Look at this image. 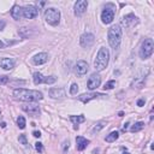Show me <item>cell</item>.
<instances>
[{
	"label": "cell",
	"mask_w": 154,
	"mask_h": 154,
	"mask_svg": "<svg viewBox=\"0 0 154 154\" xmlns=\"http://www.w3.org/2000/svg\"><path fill=\"white\" fill-rule=\"evenodd\" d=\"M13 95L22 101H27V102H34V101H39L42 98V93L39 90H30V89H15L13 90Z\"/></svg>",
	"instance_id": "obj_1"
},
{
	"label": "cell",
	"mask_w": 154,
	"mask_h": 154,
	"mask_svg": "<svg viewBox=\"0 0 154 154\" xmlns=\"http://www.w3.org/2000/svg\"><path fill=\"white\" fill-rule=\"evenodd\" d=\"M110 60V52L106 47H101L96 54V59L94 61V66L96 71H102L106 69Z\"/></svg>",
	"instance_id": "obj_2"
},
{
	"label": "cell",
	"mask_w": 154,
	"mask_h": 154,
	"mask_svg": "<svg viewBox=\"0 0 154 154\" xmlns=\"http://www.w3.org/2000/svg\"><path fill=\"white\" fill-rule=\"evenodd\" d=\"M108 42L112 48H118L122 41V29L119 26H113L108 29Z\"/></svg>",
	"instance_id": "obj_3"
},
{
	"label": "cell",
	"mask_w": 154,
	"mask_h": 154,
	"mask_svg": "<svg viewBox=\"0 0 154 154\" xmlns=\"http://www.w3.org/2000/svg\"><path fill=\"white\" fill-rule=\"evenodd\" d=\"M45 20L48 24L51 26H58L59 21H60V12L59 10L51 7V9H47L45 11Z\"/></svg>",
	"instance_id": "obj_4"
},
{
	"label": "cell",
	"mask_w": 154,
	"mask_h": 154,
	"mask_svg": "<svg viewBox=\"0 0 154 154\" xmlns=\"http://www.w3.org/2000/svg\"><path fill=\"white\" fill-rule=\"evenodd\" d=\"M154 50V42L152 39H145L140 48V57L141 59H147L149 58Z\"/></svg>",
	"instance_id": "obj_5"
},
{
	"label": "cell",
	"mask_w": 154,
	"mask_h": 154,
	"mask_svg": "<svg viewBox=\"0 0 154 154\" xmlns=\"http://www.w3.org/2000/svg\"><path fill=\"white\" fill-rule=\"evenodd\" d=\"M95 42V36L90 33H85L81 36V39H79V44H81L82 47L84 48H89L93 46V44Z\"/></svg>",
	"instance_id": "obj_6"
},
{
	"label": "cell",
	"mask_w": 154,
	"mask_h": 154,
	"mask_svg": "<svg viewBox=\"0 0 154 154\" xmlns=\"http://www.w3.org/2000/svg\"><path fill=\"white\" fill-rule=\"evenodd\" d=\"M101 84V77L100 75H98V73H93L89 79H88V82H87V87L89 90H94L96 89L99 85Z\"/></svg>",
	"instance_id": "obj_7"
},
{
	"label": "cell",
	"mask_w": 154,
	"mask_h": 154,
	"mask_svg": "<svg viewBox=\"0 0 154 154\" xmlns=\"http://www.w3.org/2000/svg\"><path fill=\"white\" fill-rule=\"evenodd\" d=\"M38 15H39V11L33 5H29V6L23 7V17L27 18V20H33V18H35Z\"/></svg>",
	"instance_id": "obj_8"
},
{
	"label": "cell",
	"mask_w": 154,
	"mask_h": 154,
	"mask_svg": "<svg viewBox=\"0 0 154 154\" xmlns=\"http://www.w3.org/2000/svg\"><path fill=\"white\" fill-rule=\"evenodd\" d=\"M114 18V11L113 9H110V7H105V10L102 11L101 13V20L105 24H110L111 22L113 21Z\"/></svg>",
	"instance_id": "obj_9"
},
{
	"label": "cell",
	"mask_w": 154,
	"mask_h": 154,
	"mask_svg": "<svg viewBox=\"0 0 154 154\" xmlns=\"http://www.w3.org/2000/svg\"><path fill=\"white\" fill-rule=\"evenodd\" d=\"M87 7H88V1H85V0H78L75 4V15L76 16L83 15L85 10H87Z\"/></svg>",
	"instance_id": "obj_10"
},
{
	"label": "cell",
	"mask_w": 154,
	"mask_h": 154,
	"mask_svg": "<svg viewBox=\"0 0 154 154\" xmlns=\"http://www.w3.org/2000/svg\"><path fill=\"white\" fill-rule=\"evenodd\" d=\"M22 110L24 111V112H27L32 116H36V114L40 113V107L38 106V105H34V104H30V102L27 104V105H23Z\"/></svg>",
	"instance_id": "obj_11"
},
{
	"label": "cell",
	"mask_w": 154,
	"mask_h": 154,
	"mask_svg": "<svg viewBox=\"0 0 154 154\" xmlns=\"http://www.w3.org/2000/svg\"><path fill=\"white\" fill-rule=\"evenodd\" d=\"M99 96H107V95H105L102 93H88V94H82V95H79L78 96V99L81 100L82 102H89L90 100H93V99H96V98H99Z\"/></svg>",
	"instance_id": "obj_12"
},
{
	"label": "cell",
	"mask_w": 154,
	"mask_h": 154,
	"mask_svg": "<svg viewBox=\"0 0 154 154\" xmlns=\"http://www.w3.org/2000/svg\"><path fill=\"white\" fill-rule=\"evenodd\" d=\"M88 71V64L84 60H78L76 64V72L78 76H83L85 75Z\"/></svg>",
	"instance_id": "obj_13"
},
{
	"label": "cell",
	"mask_w": 154,
	"mask_h": 154,
	"mask_svg": "<svg viewBox=\"0 0 154 154\" xmlns=\"http://www.w3.org/2000/svg\"><path fill=\"white\" fill-rule=\"evenodd\" d=\"M50 96L53 99H63V98H65V90L63 88H51Z\"/></svg>",
	"instance_id": "obj_14"
},
{
	"label": "cell",
	"mask_w": 154,
	"mask_h": 154,
	"mask_svg": "<svg viewBox=\"0 0 154 154\" xmlns=\"http://www.w3.org/2000/svg\"><path fill=\"white\" fill-rule=\"evenodd\" d=\"M137 18L135 17L134 15H126V16H124L123 17V21H122V24L124 26L125 28H129V27H131L132 24H135L137 21Z\"/></svg>",
	"instance_id": "obj_15"
},
{
	"label": "cell",
	"mask_w": 154,
	"mask_h": 154,
	"mask_svg": "<svg viewBox=\"0 0 154 154\" xmlns=\"http://www.w3.org/2000/svg\"><path fill=\"white\" fill-rule=\"evenodd\" d=\"M0 66H1L4 70H11L15 67V60L10 59V58H4L0 60Z\"/></svg>",
	"instance_id": "obj_16"
},
{
	"label": "cell",
	"mask_w": 154,
	"mask_h": 154,
	"mask_svg": "<svg viewBox=\"0 0 154 154\" xmlns=\"http://www.w3.org/2000/svg\"><path fill=\"white\" fill-rule=\"evenodd\" d=\"M47 60H48V54L47 53H39V54H36L33 59L35 65H42V64H45Z\"/></svg>",
	"instance_id": "obj_17"
},
{
	"label": "cell",
	"mask_w": 154,
	"mask_h": 154,
	"mask_svg": "<svg viewBox=\"0 0 154 154\" xmlns=\"http://www.w3.org/2000/svg\"><path fill=\"white\" fill-rule=\"evenodd\" d=\"M76 147H77V149L78 151H83L84 148H87V146L89 145V140L87 139H84L82 136H77L76 137Z\"/></svg>",
	"instance_id": "obj_18"
},
{
	"label": "cell",
	"mask_w": 154,
	"mask_h": 154,
	"mask_svg": "<svg viewBox=\"0 0 154 154\" xmlns=\"http://www.w3.org/2000/svg\"><path fill=\"white\" fill-rule=\"evenodd\" d=\"M11 16L13 17V20L16 21H20L21 18L23 17V7L21 6H13V9L11 10Z\"/></svg>",
	"instance_id": "obj_19"
},
{
	"label": "cell",
	"mask_w": 154,
	"mask_h": 154,
	"mask_svg": "<svg viewBox=\"0 0 154 154\" xmlns=\"http://www.w3.org/2000/svg\"><path fill=\"white\" fill-rule=\"evenodd\" d=\"M70 120H71L75 125H78L79 123H83V122L85 120V118H84V116H71V117H70Z\"/></svg>",
	"instance_id": "obj_20"
},
{
	"label": "cell",
	"mask_w": 154,
	"mask_h": 154,
	"mask_svg": "<svg viewBox=\"0 0 154 154\" xmlns=\"http://www.w3.org/2000/svg\"><path fill=\"white\" fill-rule=\"evenodd\" d=\"M143 128H145V123H143V122H137V123H135V124L131 126L130 131H131V132H137V131H140V130H142Z\"/></svg>",
	"instance_id": "obj_21"
},
{
	"label": "cell",
	"mask_w": 154,
	"mask_h": 154,
	"mask_svg": "<svg viewBox=\"0 0 154 154\" xmlns=\"http://www.w3.org/2000/svg\"><path fill=\"white\" fill-rule=\"evenodd\" d=\"M118 137H119V134L117 132V131H112L110 135H107L105 140H106V142H114V141L118 139Z\"/></svg>",
	"instance_id": "obj_22"
},
{
	"label": "cell",
	"mask_w": 154,
	"mask_h": 154,
	"mask_svg": "<svg viewBox=\"0 0 154 154\" xmlns=\"http://www.w3.org/2000/svg\"><path fill=\"white\" fill-rule=\"evenodd\" d=\"M33 78H34V83L35 84H40V83H44V76L41 75L40 72H35L34 73V76H33Z\"/></svg>",
	"instance_id": "obj_23"
},
{
	"label": "cell",
	"mask_w": 154,
	"mask_h": 154,
	"mask_svg": "<svg viewBox=\"0 0 154 154\" xmlns=\"http://www.w3.org/2000/svg\"><path fill=\"white\" fill-rule=\"evenodd\" d=\"M17 124H18V126H20V129H24L26 128V118L22 117V116H20L17 118Z\"/></svg>",
	"instance_id": "obj_24"
},
{
	"label": "cell",
	"mask_w": 154,
	"mask_h": 154,
	"mask_svg": "<svg viewBox=\"0 0 154 154\" xmlns=\"http://www.w3.org/2000/svg\"><path fill=\"white\" fill-rule=\"evenodd\" d=\"M105 126V123L104 122H100V123H98V124L93 128V130H91V132H93V134H95V132H99L100 130H101V129Z\"/></svg>",
	"instance_id": "obj_25"
},
{
	"label": "cell",
	"mask_w": 154,
	"mask_h": 154,
	"mask_svg": "<svg viewBox=\"0 0 154 154\" xmlns=\"http://www.w3.org/2000/svg\"><path fill=\"white\" fill-rule=\"evenodd\" d=\"M57 81V77L55 76H50V77H45L44 78V83H47V84H52Z\"/></svg>",
	"instance_id": "obj_26"
},
{
	"label": "cell",
	"mask_w": 154,
	"mask_h": 154,
	"mask_svg": "<svg viewBox=\"0 0 154 154\" xmlns=\"http://www.w3.org/2000/svg\"><path fill=\"white\" fill-rule=\"evenodd\" d=\"M116 87V81H108L107 83H105L104 85V89H113Z\"/></svg>",
	"instance_id": "obj_27"
},
{
	"label": "cell",
	"mask_w": 154,
	"mask_h": 154,
	"mask_svg": "<svg viewBox=\"0 0 154 154\" xmlns=\"http://www.w3.org/2000/svg\"><path fill=\"white\" fill-rule=\"evenodd\" d=\"M77 91H78V85H77L76 83H73V84L71 85V88H70V94H71V95H76Z\"/></svg>",
	"instance_id": "obj_28"
},
{
	"label": "cell",
	"mask_w": 154,
	"mask_h": 154,
	"mask_svg": "<svg viewBox=\"0 0 154 154\" xmlns=\"http://www.w3.org/2000/svg\"><path fill=\"white\" fill-rule=\"evenodd\" d=\"M18 140H20V142H21L22 145H24V146H27V145H28V141H27L26 135H21L20 139H18Z\"/></svg>",
	"instance_id": "obj_29"
},
{
	"label": "cell",
	"mask_w": 154,
	"mask_h": 154,
	"mask_svg": "<svg viewBox=\"0 0 154 154\" xmlns=\"http://www.w3.org/2000/svg\"><path fill=\"white\" fill-rule=\"evenodd\" d=\"M35 148H36V151L38 152H44V147H42V143L41 142H36L35 143Z\"/></svg>",
	"instance_id": "obj_30"
},
{
	"label": "cell",
	"mask_w": 154,
	"mask_h": 154,
	"mask_svg": "<svg viewBox=\"0 0 154 154\" xmlns=\"http://www.w3.org/2000/svg\"><path fill=\"white\" fill-rule=\"evenodd\" d=\"M7 81H9V77L7 76H0V83H1V84L7 83Z\"/></svg>",
	"instance_id": "obj_31"
},
{
	"label": "cell",
	"mask_w": 154,
	"mask_h": 154,
	"mask_svg": "<svg viewBox=\"0 0 154 154\" xmlns=\"http://www.w3.org/2000/svg\"><path fill=\"white\" fill-rule=\"evenodd\" d=\"M145 105V100L143 99H140L139 101H137V106H140V107H142Z\"/></svg>",
	"instance_id": "obj_32"
},
{
	"label": "cell",
	"mask_w": 154,
	"mask_h": 154,
	"mask_svg": "<svg viewBox=\"0 0 154 154\" xmlns=\"http://www.w3.org/2000/svg\"><path fill=\"white\" fill-rule=\"evenodd\" d=\"M5 26H6V23L4 21H0V30H3L5 28Z\"/></svg>",
	"instance_id": "obj_33"
},
{
	"label": "cell",
	"mask_w": 154,
	"mask_h": 154,
	"mask_svg": "<svg viewBox=\"0 0 154 154\" xmlns=\"http://www.w3.org/2000/svg\"><path fill=\"white\" fill-rule=\"evenodd\" d=\"M33 135H34V136H35V137H40V136H41V134H40V131H34V132H33Z\"/></svg>",
	"instance_id": "obj_34"
},
{
	"label": "cell",
	"mask_w": 154,
	"mask_h": 154,
	"mask_svg": "<svg viewBox=\"0 0 154 154\" xmlns=\"http://www.w3.org/2000/svg\"><path fill=\"white\" fill-rule=\"evenodd\" d=\"M4 47H5V44H4L3 41H0V50H1V48H4Z\"/></svg>",
	"instance_id": "obj_35"
},
{
	"label": "cell",
	"mask_w": 154,
	"mask_h": 154,
	"mask_svg": "<svg viewBox=\"0 0 154 154\" xmlns=\"http://www.w3.org/2000/svg\"><path fill=\"white\" fill-rule=\"evenodd\" d=\"M122 154H130V153H129V152H124V153H122Z\"/></svg>",
	"instance_id": "obj_36"
}]
</instances>
